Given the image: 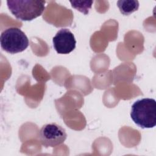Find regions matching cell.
<instances>
[{
    "instance_id": "obj_1",
    "label": "cell",
    "mask_w": 156,
    "mask_h": 156,
    "mask_svg": "<svg viewBox=\"0 0 156 156\" xmlns=\"http://www.w3.org/2000/svg\"><path fill=\"white\" fill-rule=\"evenodd\" d=\"M130 117L142 129L153 128L156 125V101L143 98L135 101L131 108Z\"/></svg>"
},
{
    "instance_id": "obj_2",
    "label": "cell",
    "mask_w": 156,
    "mask_h": 156,
    "mask_svg": "<svg viewBox=\"0 0 156 156\" xmlns=\"http://www.w3.org/2000/svg\"><path fill=\"white\" fill-rule=\"evenodd\" d=\"M45 1L8 0L7 7L17 19L21 21H32L41 15L45 8Z\"/></svg>"
},
{
    "instance_id": "obj_3",
    "label": "cell",
    "mask_w": 156,
    "mask_h": 156,
    "mask_svg": "<svg viewBox=\"0 0 156 156\" xmlns=\"http://www.w3.org/2000/svg\"><path fill=\"white\" fill-rule=\"evenodd\" d=\"M0 42L2 49L12 54L24 51L29 43L24 32L15 27L7 28L1 33Z\"/></svg>"
},
{
    "instance_id": "obj_4",
    "label": "cell",
    "mask_w": 156,
    "mask_h": 156,
    "mask_svg": "<svg viewBox=\"0 0 156 156\" xmlns=\"http://www.w3.org/2000/svg\"><path fill=\"white\" fill-rule=\"evenodd\" d=\"M66 137L65 130L55 122L44 124L39 132L40 143L46 147H54L60 145L64 143Z\"/></svg>"
},
{
    "instance_id": "obj_5",
    "label": "cell",
    "mask_w": 156,
    "mask_h": 156,
    "mask_svg": "<svg viewBox=\"0 0 156 156\" xmlns=\"http://www.w3.org/2000/svg\"><path fill=\"white\" fill-rule=\"evenodd\" d=\"M53 46L60 54H68L76 48V40L73 34L68 29H61L52 38Z\"/></svg>"
},
{
    "instance_id": "obj_6",
    "label": "cell",
    "mask_w": 156,
    "mask_h": 156,
    "mask_svg": "<svg viewBox=\"0 0 156 156\" xmlns=\"http://www.w3.org/2000/svg\"><path fill=\"white\" fill-rule=\"evenodd\" d=\"M117 5L122 15H129L138 10L139 2L136 0H119L117 1Z\"/></svg>"
},
{
    "instance_id": "obj_7",
    "label": "cell",
    "mask_w": 156,
    "mask_h": 156,
    "mask_svg": "<svg viewBox=\"0 0 156 156\" xmlns=\"http://www.w3.org/2000/svg\"><path fill=\"white\" fill-rule=\"evenodd\" d=\"M69 2L73 8L85 15L88 13L93 3V1H70Z\"/></svg>"
}]
</instances>
